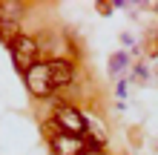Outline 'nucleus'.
Listing matches in <instances>:
<instances>
[{
  "mask_svg": "<svg viewBox=\"0 0 158 155\" xmlns=\"http://www.w3.org/2000/svg\"><path fill=\"white\" fill-rule=\"evenodd\" d=\"M9 52H12V60H15V66L23 72H29L35 63H38L40 58V49H38V40L32 38V35H17V38L9 43Z\"/></svg>",
  "mask_w": 158,
  "mask_h": 155,
  "instance_id": "nucleus-1",
  "label": "nucleus"
},
{
  "mask_svg": "<svg viewBox=\"0 0 158 155\" xmlns=\"http://www.w3.org/2000/svg\"><path fill=\"white\" fill-rule=\"evenodd\" d=\"M55 124L60 126L63 135H75V138H83V135H86V118L72 104H60L55 109Z\"/></svg>",
  "mask_w": 158,
  "mask_h": 155,
  "instance_id": "nucleus-2",
  "label": "nucleus"
},
{
  "mask_svg": "<svg viewBox=\"0 0 158 155\" xmlns=\"http://www.w3.org/2000/svg\"><path fill=\"white\" fill-rule=\"evenodd\" d=\"M23 80H26V86H29V92L38 95V98H49V95H55V84H52L49 63H46V60H38V63H35V66L23 75Z\"/></svg>",
  "mask_w": 158,
  "mask_h": 155,
  "instance_id": "nucleus-3",
  "label": "nucleus"
},
{
  "mask_svg": "<svg viewBox=\"0 0 158 155\" xmlns=\"http://www.w3.org/2000/svg\"><path fill=\"white\" fill-rule=\"evenodd\" d=\"M52 147H55V155H81V152H83V138L58 132V135L52 138Z\"/></svg>",
  "mask_w": 158,
  "mask_h": 155,
  "instance_id": "nucleus-4",
  "label": "nucleus"
},
{
  "mask_svg": "<svg viewBox=\"0 0 158 155\" xmlns=\"http://www.w3.org/2000/svg\"><path fill=\"white\" fill-rule=\"evenodd\" d=\"M124 63H127V55H115V60L109 63V69H112V72H121V66H124Z\"/></svg>",
  "mask_w": 158,
  "mask_h": 155,
  "instance_id": "nucleus-5",
  "label": "nucleus"
}]
</instances>
